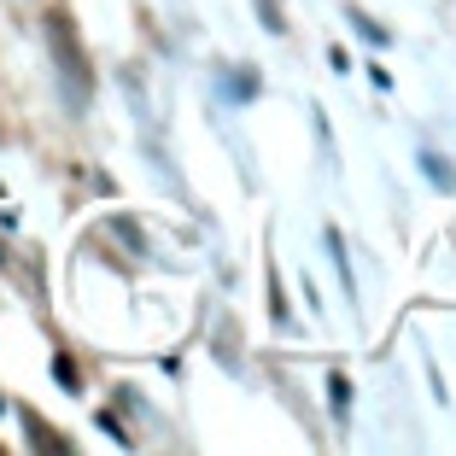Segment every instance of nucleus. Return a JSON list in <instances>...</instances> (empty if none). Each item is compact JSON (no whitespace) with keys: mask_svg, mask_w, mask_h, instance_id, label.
I'll return each mask as SVG.
<instances>
[{"mask_svg":"<svg viewBox=\"0 0 456 456\" xmlns=\"http://www.w3.org/2000/svg\"><path fill=\"white\" fill-rule=\"evenodd\" d=\"M47 41H53V65H59V77H65V88H70V106H88V94H94V70H88V59H82L77 24H70L65 6L47 12Z\"/></svg>","mask_w":456,"mask_h":456,"instance_id":"nucleus-1","label":"nucleus"},{"mask_svg":"<svg viewBox=\"0 0 456 456\" xmlns=\"http://www.w3.org/2000/svg\"><path fill=\"white\" fill-rule=\"evenodd\" d=\"M421 175H428L439 193H451V188H456V170H451L444 159H433V152H421Z\"/></svg>","mask_w":456,"mask_h":456,"instance_id":"nucleus-2","label":"nucleus"},{"mask_svg":"<svg viewBox=\"0 0 456 456\" xmlns=\"http://www.w3.org/2000/svg\"><path fill=\"white\" fill-rule=\"evenodd\" d=\"M257 18H264L269 36H287V12H281V0H257Z\"/></svg>","mask_w":456,"mask_h":456,"instance_id":"nucleus-3","label":"nucleus"},{"mask_svg":"<svg viewBox=\"0 0 456 456\" xmlns=\"http://www.w3.org/2000/svg\"><path fill=\"white\" fill-rule=\"evenodd\" d=\"M53 375H59V387H65V392H82V375H77V362H70L65 351L53 357Z\"/></svg>","mask_w":456,"mask_h":456,"instance_id":"nucleus-4","label":"nucleus"},{"mask_svg":"<svg viewBox=\"0 0 456 456\" xmlns=\"http://www.w3.org/2000/svg\"><path fill=\"white\" fill-rule=\"evenodd\" d=\"M346 18H351V24H357V29H362V36H369V41H375V47H387V29H380L375 18H362L357 6H346Z\"/></svg>","mask_w":456,"mask_h":456,"instance_id":"nucleus-5","label":"nucleus"},{"mask_svg":"<svg viewBox=\"0 0 456 456\" xmlns=\"http://www.w3.org/2000/svg\"><path fill=\"white\" fill-rule=\"evenodd\" d=\"M328 398H334V416H346V403H351V380H346V375H328Z\"/></svg>","mask_w":456,"mask_h":456,"instance_id":"nucleus-6","label":"nucleus"},{"mask_svg":"<svg viewBox=\"0 0 456 456\" xmlns=\"http://www.w3.org/2000/svg\"><path fill=\"white\" fill-rule=\"evenodd\" d=\"M0 410H6V398H0Z\"/></svg>","mask_w":456,"mask_h":456,"instance_id":"nucleus-7","label":"nucleus"}]
</instances>
